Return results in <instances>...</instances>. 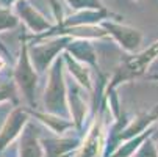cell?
I'll return each instance as SVG.
<instances>
[{
  "label": "cell",
  "mask_w": 158,
  "mask_h": 157,
  "mask_svg": "<svg viewBox=\"0 0 158 157\" xmlns=\"http://www.w3.org/2000/svg\"><path fill=\"white\" fill-rule=\"evenodd\" d=\"M71 38L69 36H61V38H55L49 42H42V44H36L35 47L28 49L30 52V58L33 66L38 71H44L49 68V64L52 63V60L63 50L67 47Z\"/></svg>",
  "instance_id": "cell-5"
},
{
  "label": "cell",
  "mask_w": 158,
  "mask_h": 157,
  "mask_svg": "<svg viewBox=\"0 0 158 157\" xmlns=\"http://www.w3.org/2000/svg\"><path fill=\"white\" fill-rule=\"evenodd\" d=\"M156 58H158V39L146 50L124 57L121 64L118 66L114 76L111 79V83L108 85V93L106 94H110L118 85H121L124 82H130L133 79H138L143 74H146L147 68Z\"/></svg>",
  "instance_id": "cell-1"
},
{
  "label": "cell",
  "mask_w": 158,
  "mask_h": 157,
  "mask_svg": "<svg viewBox=\"0 0 158 157\" xmlns=\"http://www.w3.org/2000/svg\"><path fill=\"white\" fill-rule=\"evenodd\" d=\"M66 50H67V54H72V57L78 61H85V63H89L93 66L97 64L96 63V52L86 39H71Z\"/></svg>",
  "instance_id": "cell-10"
},
{
  "label": "cell",
  "mask_w": 158,
  "mask_h": 157,
  "mask_svg": "<svg viewBox=\"0 0 158 157\" xmlns=\"http://www.w3.org/2000/svg\"><path fill=\"white\" fill-rule=\"evenodd\" d=\"M64 63L67 64L71 74H74V77L86 88V89H91V77H89V71L85 68L81 63H78V60H75L74 57H71V54H66L64 55Z\"/></svg>",
  "instance_id": "cell-12"
},
{
  "label": "cell",
  "mask_w": 158,
  "mask_h": 157,
  "mask_svg": "<svg viewBox=\"0 0 158 157\" xmlns=\"http://www.w3.org/2000/svg\"><path fill=\"white\" fill-rule=\"evenodd\" d=\"M136 157H158V148L152 138H147L138 149Z\"/></svg>",
  "instance_id": "cell-17"
},
{
  "label": "cell",
  "mask_w": 158,
  "mask_h": 157,
  "mask_svg": "<svg viewBox=\"0 0 158 157\" xmlns=\"http://www.w3.org/2000/svg\"><path fill=\"white\" fill-rule=\"evenodd\" d=\"M103 140H105V130H103V118L99 113L89 127V132L86 133L85 140L81 142L77 157H100L103 149Z\"/></svg>",
  "instance_id": "cell-6"
},
{
  "label": "cell",
  "mask_w": 158,
  "mask_h": 157,
  "mask_svg": "<svg viewBox=\"0 0 158 157\" xmlns=\"http://www.w3.org/2000/svg\"><path fill=\"white\" fill-rule=\"evenodd\" d=\"M100 25L106 30V33L110 36H113V39L124 50H127L130 54H136V50L139 49L141 42H143V33L138 28L119 24V22L113 20V19H106V20L100 22Z\"/></svg>",
  "instance_id": "cell-4"
},
{
  "label": "cell",
  "mask_w": 158,
  "mask_h": 157,
  "mask_svg": "<svg viewBox=\"0 0 158 157\" xmlns=\"http://www.w3.org/2000/svg\"><path fill=\"white\" fill-rule=\"evenodd\" d=\"M36 80H38V76L35 72V66H33L31 58H30L28 46H27L25 41H24V42H22V49H20L19 63H17L16 69H14V82L19 85L20 91L24 93L25 99L28 101V104L31 107H35Z\"/></svg>",
  "instance_id": "cell-3"
},
{
  "label": "cell",
  "mask_w": 158,
  "mask_h": 157,
  "mask_svg": "<svg viewBox=\"0 0 158 157\" xmlns=\"http://www.w3.org/2000/svg\"><path fill=\"white\" fill-rule=\"evenodd\" d=\"M136 2H141V0H136Z\"/></svg>",
  "instance_id": "cell-20"
},
{
  "label": "cell",
  "mask_w": 158,
  "mask_h": 157,
  "mask_svg": "<svg viewBox=\"0 0 158 157\" xmlns=\"http://www.w3.org/2000/svg\"><path fill=\"white\" fill-rule=\"evenodd\" d=\"M28 124V115L25 110L16 108L13 110L8 120L5 121L3 127L0 129V152H2L17 135L19 132L24 129V126Z\"/></svg>",
  "instance_id": "cell-8"
},
{
  "label": "cell",
  "mask_w": 158,
  "mask_h": 157,
  "mask_svg": "<svg viewBox=\"0 0 158 157\" xmlns=\"http://www.w3.org/2000/svg\"><path fill=\"white\" fill-rule=\"evenodd\" d=\"M5 64H6V61H5L2 57H0V71H2V69L5 68Z\"/></svg>",
  "instance_id": "cell-19"
},
{
  "label": "cell",
  "mask_w": 158,
  "mask_h": 157,
  "mask_svg": "<svg viewBox=\"0 0 158 157\" xmlns=\"http://www.w3.org/2000/svg\"><path fill=\"white\" fill-rule=\"evenodd\" d=\"M19 24V19L10 11V8L0 7V32L14 28Z\"/></svg>",
  "instance_id": "cell-15"
},
{
  "label": "cell",
  "mask_w": 158,
  "mask_h": 157,
  "mask_svg": "<svg viewBox=\"0 0 158 157\" xmlns=\"http://www.w3.org/2000/svg\"><path fill=\"white\" fill-rule=\"evenodd\" d=\"M156 135H158V132H156Z\"/></svg>",
  "instance_id": "cell-21"
},
{
  "label": "cell",
  "mask_w": 158,
  "mask_h": 157,
  "mask_svg": "<svg viewBox=\"0 0 158 157\" xmlns=\"http://www.w3.org/2000/svg\"><path fill=\"white\" fill-rule=\"evenodd\" d=\"M20 157H44V146L35 133V126L30 123L20 137Z\"/></svg>",
  "instance_id": "cell-9"
},
{
  "label": "cell",
  "mask_w": 158,
  "mask_h": 157,
  "mask_svg": "<svg viewBox=\"0 0 158 157\" xmlns=\"http://www.w3.org/2000/svg\"><path fill=\"white\" fill-rule=\"evenodd\" d=\"M35 115L44 123L47 124L50 130H53L55 133H63L64 130H67L69 127L74 126L72 121H66L64 118H60L58 115H47V113H38V111H35Z\"/></svg>",
  "instance_id": "cell-13"
},
{
  "label": "cell",
  "mask_w": 158,
  "mask_h": 157,
  "mask_svg": "<svg viewBox=\"0 0 158 157\" xmlns=\"http://www.w3.org/2000/svg\"><path fill=\"white\" fill-rule=\"evenodd\" d=\"M63 63L64 58H56L50 77H49V86L46 88V110L52 115H63L66 110V85L63 80Z\"/></svg>",
  "instance_id": "cell-2"
},
{
  "label": "cell",
  "mask_w": 158,
  "mask_h": 157,
  "mask_svg": "<svg viewBox=\"0 0 158 157\" xmlns=\"http://www.w3.org/2000/svg\"><path fill=\"white\" fill-rule=\"evenodd\" d=\"M80 145L75 138H64V140H46L44 149L47 157H66L71 151L78 149Z\"/></svg>",
  "instance_id": "cell-11"
},
{
  "label": "cell",
  "mask_w": 158,
  "mask_h": 157,
  "mask_svg": "<svg viewBox=\"0 0 158 157\" xmlns=\"http://www.w3.org/2000/svg\"><path fill=\"white\" fill-rule=\"evenodd\" d=\"M16 11L19 17L25 22V25L33 32L44 35V32L52 30V24L46 19V16H42L28 0H17L16 2Z\"/></svg>",
  "instance_id": "cell-7"
},
{
  "label": "cell",
  "mask_w": 158,
  "mask_h": 157,
  "mask_svg": "<svg viewBox=\"0 0 158 157\" xmlns=\"http://www.w3.org/2000/svg\"><path fill=\"white\" fill-rule=\"evenodd\" d=\"M6 99H13L16 102V88L13 82H3L0 85V102Z\"/></svg>",
  "instance_id": "cell-18"
},
{
  "label": "cell",
  "mask_w": 158,
  "mask_h": 157,
  "mask_svg": "<svg viewBox=\"0 0 158 157\" xmlns=\"http://www.w3.org/2000/svg\"><path fill=\"white\" fill-rule=\"evenodd\" d=\"M74 11H83V10H102L100 0H66Z\"/></svg>",
  "instance_id": "cell-16"
},
{
  "label": "cell",
  "mask_w": 158,
  "mask_h": 157,
  "mask_svg": "<svg viewBox=\"0 0 158 157\" xmlns=\"http://www.w3.org/2000/svg\"><path fill=\"white\" fill-rule=\"evenodd\" d=\"M69 99H71V115L74 116L77 127H80L81 123H83V118H85L86 105H85L83 99L80 98V94L75 91V89H72V93H71Z\"/></svg>",
  "instance_id": "cell-14"
}]
</instances>
